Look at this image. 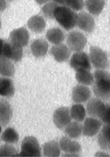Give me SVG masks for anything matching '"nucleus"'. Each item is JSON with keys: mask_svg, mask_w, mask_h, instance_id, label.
Here are the masks:
<instances>
[{"mask_svg": "<svg viewBox=\"0 0 110 157\" xmlns=\"http://www.w3.org/2000/svg\"><path fill=\"white\" fill-rule=\"evenodd\" d=\"M94 75L92 86L95 96L104 102L108 101L110 99V74L106 70L96 69Z\"/></svg>", "mask_w": 110, "mask_h": 157, "instance_id": "nucleus-1", "label": "nucleus"}, {"mask_svg": "<svg viewBox=\"0 0 110 157\" xmlns=\"http://www.w3.org/2000/svg\"><path fill=\"white\" fill-rule=\"evenodd\" d=\"M54 18L65 30L68 31L76 26L78 14L66 6H58L55 10Z\"/></svg>", "mask_w": 110, "mask_h": 157, "instance_id": "nucleus-2", "label": "nucleus"}, {"mask_svg": "<svg viewBox=\"0 0 110 157\" xmlns=\"http://www.w3.org/2000/svg\"><path fill=\"white\" fill-rule=\"evenodd\" d=\"M89 57L91 64L96 69L106 70L109 67L110 63L108 54L101 48L91 46Z\"/></svg>", "mask_w": 110, "mask_h": 157, "instance_id": "nucleus-3", "label": "nucleus"}, {"mask_svg": "<svg viewBox=\"0 0 110 157\" xmlns=\"http://www.w3.org/2000/svg\"><path fill=\"white\" fill-rule=\"evenodd\" d=\"M41 150L39 142L33 136H26L21 143L20 157H41Z\"/></svg>", "mask_w": 110, "mask_h": 157, "instance_id": "nucleus-4", "label": "nucleus"}, {"mask_svg": "<svg viewBox=\"0 0 110 157\" xmlns=\"http://www.w3.org/2000/svg\"><path fill=\"white\" fill-rule=\"evenodd\" d=\"M66 42L71 50L75 52L82 51L86 45L87 40L84 34L77 30H73L68 34Z\"/></svg>", "mask_w": 110, "mask_h": 157, "instance_id": "nucleus-5", "label": "nucleus"}, {"mask_svg": "<svg viewBox=\"0 0 110 157\" xmlns=\"http://www.w3.org/2000/svg\"><path fill=\"white\" fill-rule=\"evenodd\" d=\"M71 67L75 71L82 70L90 71L91 64L89 56L82 52H75L71 57L70 61Z\"/></svg>", "mask_w": 110, "mask_h": 157, "instance_id": "nucleus-6", "label": "nucleus"}, {"mask_svg": "<svg viewBox=\"0 0 110 157\" xmlns=\"http://www.w3.org/2000/svg\"><path fill=\"white\" fill-rule=\"evenodd\" d=\"M61 149L66 155L64 156H79L82 152V148L79 143L72 140L70 138L63 136L60 141Z\"/></svg>", "mask_w": 110, "mask_h": 157, "instance_id": "nucleus-7", "label": "nucleus"}, {"mask_svg": "<svg viewBox=\"0 0 110 157\" xmlns=\"http://www.w3.org/2000/svg\"><path fill=\"white\" fill-rule=\"evenodd\" d=\"M71 119L70 110L68 107H61L58 108L54 111L53 114L54 124L60 129L66 128L71 122Z\"/></svg>", "mask_w": 110, "mask_h": 157, "instance_id": "nucleus-8", "label": "nucleus"}, {"mask_svg": "<svg viewBox=\"0 0 110 157\" xmlns=\"http://www.w3.org/2000/svg\"><path fill=\"white\" fill-rule=\"evenodd\" d=\"M105 108L104 101L96 97L91 98L87 105V113L90 117L100 119Z\"/></svg>", "mask_w": 110, "mask_h": 157, "instance_id": "nucleus-9", "label": "nucleus"}, {"mask_svg": "<svg viewBox=\"0 0 110 157\" xmlns=\"http://www.w3.org/2000/svg\"><path fill=\"white\" fill-rule=\"evenodd\" d=\"M91 96L92 91L90 88L84 85H77L72 90V100L77 104L87 102L90 99Z\"/></svg>", "mask_w": 110, "mask_h": 157, "instance_id": "nucleus-10", "label": "nucleus"}, {"mask_svg": "<svg viewBox=\"0 0 110 157\" xmlns=\"http://www.w3.org/2000/svg\"><path fill=\"white\" fill-rule=\"evenodd\" d=\"M30 37L28 30L25 27H20L10 33L9 41L23 48L28 45Z\"/></svg>", "mask_w": 110, "mask_h": 157, "instance_id": "nucleus-11", "label": "nucleus"}, {"mask_svg": "<svg viewBox=\"0 0 110 157\" xmlns=\"http://www.w3.org/2000/svg\"><path fill=\"white\" fill-rule=\"evenodd\" d=\"M76 26L83 31L91 33L95 28V20L90 13L81 11L78 14Z\"/></svg>", "mask_w": 110, "mask_h": 157, "instance_id": "nucleus-12", "label": "nucleus"}, {"mask_svg": "<svg viewBox=\"0 0 110 157\" xmlns=\"http://www.w3.org/2000/svg\"><path fill=\"white\" fill-rule=\"evenodd\" d=\"M103 123L100 119L88 117L85 119L82 127V134L87 137H92L97 134L100 130Z\"/></svg>", "mask_w": 110, "mask_h": 157, "instance_id": "nucleus-13", "label": "nucleus"}, {"mask_svg": "<svg viewBox=\"0 0 110 157\" xmlns=\"http://www.w3.org/2000/svg\"><path fill=\"white\" fill-rule=\"evenodd\" d=\"M23 56V47L11 42L6 43L4 58L12 61L18 62L21 60Z\"/></svg>", "mask_w": 110, "mask_h": 157, "instance_id": "nucleus-14", "label": "nucleus"}, {"mask_svg": "<svg viewBox=\"0 0 110 157\" xmlns=\"http://www.w3.org/2000/svg\"><path fill=\"white\" fill-rule=\"evenodd\" d=\"M50 53L57 62L61 63L68 60L71 56V50L68 46L61 43L52 47Z\"/></svg>", "mask_w": 110, "mask_h": 157, "instance_id": "nucleus-15", "label": "nucleus"}, {"mask_svg": "<svg viewBox=\"0 0 110 157\" xmlns=\"http://www.w3.org/2000/svg\"><path fill=\"white\" fill-rule=\"evenodd\" d=\"M13 111L11 104L5 98L0 97V125L5 127L11 121Z\"/></svg>", "mask_w": 110, "mask_h": 157, "instance_id": "nucleus-16", "label": "nucleus"}, {"mask_svg": "<svg viewBox=\"0 0 110 157\" xmlns=\"http://www.w3.org/2000/svg\"><path fill=\"white\" fill-rule=\"evenodd\" d=\"M97 142L101 149L105 151H110V124H103L98 133Z\"/></svg>", "mask_w": 110, "mask_h": 157, "instance_id": "nucleus-17", "label": "nucleus"}, {"mask_svg": "<svg viewBox=\"0 0 110 157\" xmlns=\"http://www.w3.org/2000/svg\"><path fill=\"white\" fill-rule=\"evenodd\" d=\"M49 45L46 41L39 38L34 40L31 44L30 48L33 56L40 58L46 55L49 49Z\"/></svg>", "mask_w": 110, "mask_h": 157, "instance_id": "nucleus-18", "label": "nucleus"}, {"mask_svg": "<svg viewBox=\"0 0 110 157\" xmlns=\"http://www.w3.org/2000/svg\"><path fill=\"white\" fill-rule=\"evenodd\" d=\"M15 87L12 80L9 78L0 77V96L10 98L15 94Z\"/></svg>", "mask_w": 110, "mask_h": 157, "instance_id": "nucleus-19", "label": "nucleus"}, {"mask_svg": "<svg viewBox=\"0 0 110 157\" xmlns=\"http://www.w3.org/2000/svg\"><path fill=\"white\" fill-rule=\"evenodd\" d=\"M27 25L32 32L36 33H40L44 32L46 26V23L42 17L34 15L29 19Z\"/></svg>", "mask_w": 110, "mask_h": 157, "instance_id": "nucleus-20", "label": "nucleus"}, {"mask_svg": "<svg viewBox=\"0 0 110 157\" xmlns=\"http://www.w3.org/2000/svg\"><path fill=\"white\" fill-rule=\"evenodd\" d=\"M46 37L50 43L55 45L62 43L65 38V33L59 27H55L47 31Z\"/></svg>", "mask_w": 110, "mask_h": 157, "instance_id": "nucleus-21", "label": "nucleus"}, {"mask_svg": "<svg viewBox=\"0 0 110 157\" xmlns=\"http://www.w3.org/2000/svg\"><path fill=\"white\" fill-rule=\"evenodd\" d=\"M42 150L45 157H59L61 152L60 144L54 140L45 143L42 146Z\"/></svg>", "mask_w": 110, "mask_h": 157, "instance_id": "nucleus-22", "label": "nucleus"}, {"mask_svg": "<svg viewBox=\"0 0 110 157\" xmlns=\"http://www.w3.org/2000/svg\"><path fill=\"white\" fill-rule=\"evenodd\" d=\"M15 73V67L12 61L5 58L0 59V75L10 78L13 77Z\"/></svg>", "mask_w": 110, "mask_h": 157, "instance_id": "nucleus-23", "label": "nucleus"}, {"mask_svg": "<svg viewBox=\"0 0 110 157\" xmlns=\"http://www.w3.org/2000/svg\"><path fill=\"white\" fill-rule=\"evenodd\" d=\"M105 4V0H86L85 5L91 14L98 16L101 13Z\"/></svg>", "mask_w": 110, "mask_h": 157, "instance_id": "nucleus-24", "label": "nucleus"}, {"mask_svg": "<svg viewBox=\"0 0 110 157\" xmlns=\"http://www.w3.org/2000/svg\"><path fill=\"white\" fill-rule=\"evenodd\" d=\"M83 125L79 122L75 121L70 122L65 128V134L70 138L76 139L81 136Z\"/></svg>", "mask_w": 110, "mask_h": 157, "instance_id": "nucleus-25", "label": "nucleus"}, {"mask_svg": "<svg viewBox=\"0 0 110 157\" xmlns=\"http://www.w3.org/2000/svg\"><path fill=\"white\" fill-rule=\"evenodd\" d=\"M75 78L79 83L87 86L92 85L94 81V74L89 70H82L76 71Z\"/></svg>", "mask_w": 110, "mask_h": 157, "instance_id": "nucleus-26", "label": "nucleus"}, {"mask_svg": "<svg viewBox=\"0 0 110 157\" xmlns=\"http://www.w3.org/2000/svg\"><path fill=\"white\" fill-rule=\"evenodd\" d=\"M19 140L18 133L14 129L11 128H6L1 136V140L6 143L16 144Z\"/></svg>", "mask_w": 110, "mask_h": 157, "instance_id": "nucleus-27", "label": "nucleus"}, {"mask_svg": "<svg viewBox=\"0 0 110 157\" xmlns=\"http://www.w3.org/2000/svg\"><path fill=\"white\" fill-rule=\"evenodd\" d=\"M70 114L72 118L75 121H83L85 118L86 112L84 106L80 104H75L71 108Z\"/></svg>", "mask_w": 110, "mask_h": 157, "instance_id": "nucleus-28", "label": "nucleus"}, {"mask_svg": "<svg viewBox=\"0 0 110 157\" xmlns=\"http://www.w3.org/2000/svg\"><path fill=\"white\" fill-rule=\"evenodd\" d=\"M59 6L58 3L53 1L46 3L42 9V12L43 16L48 19H54L55 10Z\"/></svg>", "mask_w": 110, "mask_h": 157, "instance_id": "nucleus-29", "label": "nucleus"}, {"mask_svg": "<svg viewBox=\"0 0 110 157\" xmlns=\"http://www.w3.org/2000/svg\"><path fill=\"white\" fill-rule=\"evenodd\" d=\"M18 153L13 144L6 143L0 147V157L17 156Z\"/></svg>", "mask_w": 110, "mask_h": 157, "instance_id": "nucleus-30", "label": "nucleus"}, {"mask_svg": "<svg viewBox=\"0 0 110 157\" xmlns=\"http://www.w3.org/2000/svg\"><path fill=\"white\" fill-rule=\"evenodd\" d=\"M84 6L83 0H68L66 6L75 11H80Z\"/></svg>", "mask_w": 110, "mask_h": 157, "instance_id": "nucleus-31", "label": "nucleus"}, {"mask_svg": "<svg viewBox=\"0 0 110 157\" xmlns=\"http://www.w3.org/2000/svg\"><path fill=\"white\" fill-rule=\"evenodd\" d=\"M100 119L103 124H110V104H105V110Z\"/></svg>", "mask_w": 110, "mask_h": 157, "instance_id": "nucleus-32", "label": "nucleus"}, {"mask_svg": "<svg viewBox=\"0 0 110 157\" xmlns=\"http://www.w3.org/2000/svg\"><path fill=\"white\" fill-rule=\"evenodd\" d=\"M6 42V41L0 38V59L4 58V52Z\"/></svg>", "mask_w": 110, "mask_h": 157, "instance_id": "nucleus-33", "label": "nucleus"}, {"mask_svg": "<svg viewBox=\"0 0 110 157\" xmlns=\"http://www.w3.org/2000/svg\"><path fill=\"white\" fill-rule=\"evenodd\" d=\"M7 7L6 0H0V13L5 11Z\"/></svg>", "mask_w": 110, "mask_h": 157, "instance_id": "nucleus-34", "label": "nucleus"}, {"mask_svg": "<svg viewBox=\"0 0 110 157\" xmlns=\"http://www.w3.org/2000/svg\"><path fill=\"white\" fill-rule=\"evenodd\" d=\"M68 0H53V1L58 3V5L66 6Z\"/></svg>", "mask_w": 110, "mask_h": 157, "instance_id": "nucleus-35", "label": "nucleus"}, {"mask_svg": "<svg viewBox=\"0 0 110 157\" xmlns=\"http://www.w3.org/2000/svg\"><path fill=\"white\" fill-rule=\"evenodd\" d=\"M35 2L38 4L39 5H42L44 4H46L50 1V0H35Z\"/></svg>", "mask_w": 110, "mask_h": 157, "instance_id": "nucleus-36", "label": "nucleus"}, {"mask_svg": "<svg viewBox=\"0 0 110 157\" xmlns=\"http://www.w3.org/2000/svg\"><path fill=\"white\" fill-rule=\"evenodd\" d=\"M2 25V22L1 21V20H0V29H1V28Z\"/></svg>", "mask_w": 110, "mask_h": 157, "instance_id": "nucleus-37", "label": "nucleus"}, {"mask_svg": "<svg viewBox=\"0 0 110 157\" xmlns=\"http://www.w3.org/2000/svg\"><path fill=\"white\" fill-rule=\"evenodd\" d=\"M2 131V128L1 127V125H0V134H1V133Z\"/></svg>", "mask_w": 110, "mask_h": 157, "instance_id": "nucleus-38", "label": "nucleus"}, {"mask_svg": "<svg viewBox=\"0 0 110 157\" xmlns=\"http://www.w3.org/2000/svg\"><path fill=\"white\" fill-rule=\"evenodd\" d=\"M7 1H13V0H7Z\"/></svg>", "mask_w": 110, "mask_h": 157, "instance_id": "nucleus-39", "label": "nucleus"}, {"mask_svg": "<svg viewBox=\"0 0 110 157\" xmlns=\"http://www.w3.org/2000/svg\"></svg>", "mask_w": 110, "mask_h": 157, "instance_id": "nucleus-40", "label": "nucleus"}]
</instances>
